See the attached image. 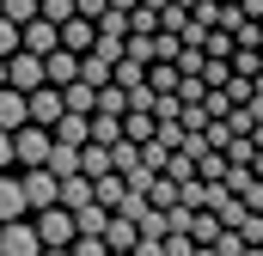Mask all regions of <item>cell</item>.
<instances>
[{"label": "cell", "mask_w": 263, "mask_h": 256, "mask_svg": "<svg viewBox=\"0 0 263 256\" xmlns=\"http://www.w3.org/2000/svg\"><path fill=\"white\" fill-rule=\"evenodd\" d=\"M49 159V128L43 122H18L12 128V165H43Z\"/></svg>", "instance_id": "6da1fadb"}, {"label": "cell", "mask_w": 263, "mask_h": 256, "mask_svg": "<svg viewBox=\"0 0 263 256\" xmlns=\"http://www.w3.org/2000/svg\"><path fill=\"white\" fill-rule=\"evenodd\" d=\"M37 232H31V220L18 214V220H0V256H37Z\"/></svg>", "instance_id": "7a4b0ae2"}, {"label": "cell", "mask_w": 263, "mask_h": 256, "mask_svg": "<svg viewBox=\"0 0 263 256\" xmlns=\"http://www.w3.org/2000/svg\"><path fill=\"white\" fill-rule=\"evenodd\" d=\"M6 86H18V92L43 86V55H31V49H12V55H6Z\"/></svg>", "instance_id": "3957f363"}, {"label": "cell", "mask_w": 263, "mask_h": 256, "mask_svg": "<svg viewBox=\"0 0 263 256\" xmlns=\"http://www.w3.org/2000/svg\"><path fill=\"white\" fill-rule=\"evenodd\" d=\"M18 49L49 55V49H55V18H43V12H37V18H25V25H18Z\"/></svg>", "instance_id": "277c9868"}, {"label": "cell", "mask_w": 263, "mask_h": 256, "mask_svg": "<svg viewBox=\"0 0 263 256\" xmlns=\"http://www.w3.org/2000/svg\"><path fill=\"white\" fill-rule=\"evenodd\" d=\"M55 201V171L49 165H31L25 171V207H49Z\"/></svg>", "instance_id": "5b68a950"}, {"label": "cell", "mask_w": 263, "mask_h": 256, "mask_svg": "<svg viewBox=\"0 0 263 256\" xmlns=\"http://www.w3.org/2000/svg\"><path fill=\"white\" fill-rule=\"evenodd\" d=\"M55 201H62L67 214H73V207H86V201H92V177H86V171H67V177H55Z\"/></svg>", "instance_id": "8992f818"}, {"label": "cell", "mask_w": 263, "mask_h": 256, "mask_svg": "<svg viewBox=\"0 0 263 256\" xmlns=\"http://www.w3.org/2000/svg\"><path fill=\"white\" fill-rule=\"evenodd\" d=\"M98 238H104V250H129L141 232H135V220H123V214H104V232Z\"/></svg>", "instance_id": "52a82bcc"}, {"label": "cell", "mask_w": 263, "mask_h": 256, "mask_svg": "<svg viewBox=\"0 0 263 256\" xmlns=\"http://www.w3.org/2000/svg\"><path fill=\"white\" fill-rule=\"evenodd\" d=\"M49 128H55L49 140H62V146H86V116H80V110H62Z\"/></svg>", "instance_id": "ba28073f"}, {"label": "cell", "mask_w": 263, "mask_h": 256, "mask_svg": "<svg viewBox=\"0 0 263 256\" xmlns=\"http://www.w3.org/2000/svg\"><path fill=\"white\" fill-rule=\"evenodd\" d=\"M18 122H31L25 116V92L18 86H0V128H18Z\"/></svg>", "instance_id": "9c48e42d"}, {"label": "cell", "mask_w": 263, "mask_h": 256, "mask_svg": "<svg viewBox=\"0 0 263 256\" xmlns=\"http://www.w3.org/2000/svg\"><path fill=\"white\" fill-rule=\"evenodd\" d=\"M18 214H25V183L0 177V220H18Z\"/></svg>", "instance_id": "30bf717a"}, {"label": "cell", "mask_w": 263, "mask_h": 256, "mask_svg": "<svg viewBox=\"0 0 263 256\" xmlns=\"http://www.w3.org/2000/svg\"><path fill=\"white\" fill-rule=\"evenodd\" d=\"M55 177H67V171H80V146H62V140H49V159H43Z\"/></svg>", "instance_id": "8fae6325"}, {"label": "cell", "mask_w": 263, "mask_h": 256, "mask_svg": "<svg viewBox=\"0 0 263 256\" xmlns=\"http://www.w3.org/2000/svg\"><path fill=\"white\" fill-rule=\"evenodd\" d=\"M123 140H153V116L147 110H123Z\"/></svg>", "instance_id": "7c38bea8"}, {"label": "cell", "mask_w": 263, "mask_h": 256, "mask_svg": "<svg viewBox=\"0 0 263 256\" xmlns=\"http://www.w3.org/2000/svg\"><path fill=\"white\" fill-rule=\"evenodd\" d=\"M80 171H86V177H98V171H110V153H104L98 140H86V146H80Z\"/></svg>", "instance_id": "4fadbf2b"}, {"label": "cell", "mask_w": 263, "mask_h": 256, "mask_svg": "<svg viewBox=\"0 0 263 256\" xmlns=\"http://www.w3.org/2000/svg\"><path fill=\"white\" fill-rule=\"evenodd\" d=\"M147 201H153V207H172V201H178V183H172V177L159 171V177L147 183Z\"/></svg>", "instance_id": "5bb4252c"}, {"label": "cell", "mask_w": 263, "mask_h": 256, "mask_svg": "<svg viewBox=\"0 0 263 256\" xmlns=\"http://www.w3.org/2000/svg\"><path fill=\"white\" fill-rule=\"evenodd\" d=\"M202 55H220V61H227V55H233V31H220V25H214V31L202 37Z\"/></svg>", "instance_id": "9a60e30c"}, {"label": "cell", "mask_w": 263, "mask_h": 256, "mask_svg": "<svg viewBox=\"0 0 263 256\" xmlns=\"http://www.w3.org/2000/svg\"><path fill=\"white\" fill-rule=\"evenodd\" d=\"M67 256H110V250H104V238H92V232H73Z\"/></svg>", "instance_id": "2e32d148"}, {"label": "cell", "mask_w": 263, "mask_h": 256, "mask_svg": "<svg viewBox=\"0 0 263 256\" xmlns=\"http://www.w3.org/2000/svg\"><path fill=\"white\" fill-rule=\"evenodd\" d=\"M0 18L25 25V18H37V0H0Z\"/></svg>", "instance_id": "e0dca14e"}, {"label": "cell", "mask_w": 263, "mask_h": 256, "mask_svg": "<svg viewBox=\"0 0 263 256\" xmlns=\"http://www.w3.org/2000/svg\"><path fill=\"white\" fill-rule=\"evenodd\" d=\"M37 12H43V18H55V25H62V18H73V0H37Z\"/></svg>", "instance_id": "ac0fdd59"}, {"label": "cell", "mask_w": 263, "mask_h": 256, "mask_svg": "<svg viewBox=\"0 0 263 256\" xmlns=\"http://www.w3.org/2000/svg\"><path fill=\"white\" fill-rule=\"evenodd\" d=\"M12 49H18V25H12V18H0V55H12Z\"/></svg>", "instance_id": "d6986e66"}, {"label": "cell", "mask_w": 263, "mask_h": 256, "mask_svg": "<svg viewBox=\"0 0 263 256\" xmlns=\"http://www.w3.org/2000/svg\"><path fill=\"white\" fill-rule=\"evenodd\" d=\"M12 165V128H0V171Z\"/></svg>", "instance_id": "ffe728a7"}, {"label": "cell", "mask_w": 263, "mask_h": 256, "mask_svg": "<svg viewBox=\"0 0 263 256\" xmlns=\"http://www.w3.org/2000/svg\"><path fill=\"white\" fill-rule=\"evenodd\" d=\"M37 256H67V244H49V250H37Z\"/></svg>", "instance_id": "44dd1931"}, {"label": "cell", "mask_w": 263, "mask_h": 256, "mask_svg": "<svg viewBox=\"0 0 263 256\" xmlns=\"http://www.w3.org/2000/svg\"><path fill=\"white\" fill-rule=\"evenodd\" d=\"M0 86H6V55H0Z\"/></svg>", "instance_id": "7402d4cb"}]
</instances>
